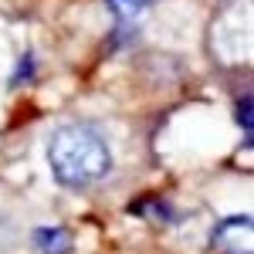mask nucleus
I'll use <instances>...</instances> for the list:
<instances>
[{
    "label": "nucleus",
    "mask_w": 254,
    "mask_h": 254,
    "mask_svg": "<svg viewBox=\"0 0 254 254\" xmlns=\"http://www.w3.org/2000/svg\"><path fill=\"white\" fill-rule=\"evenodd\" d=\"M48 166L61 187L85 190L112 173V146L88 126H61L48 142Z\"/></svg>",
    "instance_id": "obj_1"
},
{
    "label": "nucleus",
    "mask_w": 254,
    "mask_h": 254,
    "mask_svg": "<svg viewBox=\"0 0 254 254\" xmlns=\"http://www.w3.org/2000/svg\"><path fill=\"white\" fill-rule=\"evenodd\" d=\"M210 244H214L217 254H251L254 251L251 217H227V220H220Z\"/></svg>",
    "instance_id": "obj_2"
},
{
    "label": "nucleus",
    "mask_w": 254,
    "mask_h": 254,
    "mask_svg": "<svg viewBox=\"0 0 254 254\" xmlns=\"http://www.w3.org/2000/svg\"><path fill=\"white\" fill-rule=\"evenodd\" d=\"M31 241L41 254H71V248H75V241L64 227H34Z\"/></svg>",
    "instance_id": "obj_3"
},
{
    "label": "nucleus",
    "mask_w": 254,
    "mask_h": 254,
    "mask_svg": "<svg viewBox=\"0 0 254 254\" xmlns=\"http://www.w3.org/2000/svg\"><path fill=\"white\" fill-rule=\"evenodd\" d=\"M109 3H112V10L119 14V20H122V24H129L132 17H139V10H142V3H146V0H109Z\"/></svg>",
    "instance_id": "obj_4"
},
{
    "label": "nucleus",
    "mask_w": 254,
    "mask_h": 254,
    "mask_svg": "<svg viewBox=\"0 0 254 254\" xmlns=\"http://www.w3.org/2000/svg\"><path fill=\"white\" fill-rule=\"evenodd\" d=\"M237 122H241V129H244V139H251V98H241Z\"/></svg>",
    "instance_id": "obj_5"
}]
</instances>
